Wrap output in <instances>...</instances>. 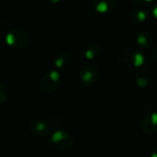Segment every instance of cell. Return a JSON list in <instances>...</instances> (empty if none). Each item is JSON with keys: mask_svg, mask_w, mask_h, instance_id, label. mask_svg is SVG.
<instances>
[{"mask_svg": "<svg viewBox=\"0 0 157 157\" xmlns=\"http://www.w3.org/2000/svg\"><path fill=\"white\" fill-rule=\"evenodd\" d=\"M145 62L144 52L137 46H128L124 48L118 59L117 67L120 73L129 75L135 73Z\"/></svg>", "mask_w": 157, "mask_h": 157, "instance_id": "obj_1", "label": "cell"}, {"mask_svg": "<svg viewBox=\"0 0 157 157\" xmlns=\"http://www.w3.org/2000/svg\"><path fill=\"white\" fill-rule=\"evenodd\" d=\"M155 71V63L151 60L145 61L144 63L134 74L135 84L141 88L146 87L151 83Z\"/></svg>", "mask_w": 157, "mask_h": 157, "instance_id": "obj_2", "label": "cell"}, {"mask_svg": "<svg viewBox=\"0 0 157 157\" xmlns=\"http://www.w3.org/2000/svg\"><path fill=\"white\" fill-rule=\"evenodd\" d=\"M51 144L54 149L61 152H65L73 148L75 140L69 132L63 130H57L52 134Z\"/></svg>", "mask_w": 157, "mask_h": 157, "instance_id": "obj_3", "label": "cell"}, {"mask_svg": "<svg viewBox=\"0 0 157 157\" xmlns=\"http://www.w3.org/2000/svg\"><path fill=\"white\" fill-rule=\"evenodd\" d=\"M6 44L16 50L24 49L30 43V36L23 29H13L6 35Z\"/></svg>", "mask_w": 157, "mask_h": 157, "instance_id": "obj_4", "label": "cell"}, {"mask_svg": "<svg viewBox=\"0 0 157 157\" xmlns=\"http://www.w3.org/2000/svg\"><path fill=\"white\" fill-rule=\"evenodd\" d=\"M99 77V70L98 68L91 63H86L82 64L79 70L78 78L80 83L85 86H94Z\"/></svg>", "mask_w": 157, "mask_h": 157, "instance_id": "obj_5", "label": "cell"}, {"mask_svg": "<svg viewBox=\"0 0 157 157\" xmlns=\"http://www.w3.org/2000/svg\"><path fill=\"white\" fill-rule=\"evenodd\" d=\"M61 76L57 70L51 69L44 73L40 80V86L46 93H52L60 86Z\"/></svg>", "mask_w": 157, "mask_h": 157, "instance_id": "obj_6", "label": "cell"}, {"mask_svg": "<svg viewBox=\"0 0 157 157\" xmlns=\"http://www.w3.org/2000/svg\"><path fill=\"white\" fill-rule=\"evenodd\" d=\"M142 132L146 136H153L157 133V112L149 110L142 121Z\"/></svg>", "mask_w": 157, "mask_h": 157, "instance_id": "obj_7", "label": "cell"}, {"mask_svg": "<svg viewBox=\"0 0 157 157\" xmlns=\"http://www.w3.org/2000/svg\"><path fill=\"white\" fill-rule=\"evenodd\" d=\"M29 132L36 136L44 137L47 136L51 132V126L50 124L42 119H32L27 125Z\"/></svg>", "mask_w": 157, "mask_h": 157, "instance_id": "obj_8", "label": "cell"}, {"mask_svg": "<svg viewBox=\"0 0 157 157\" xmlns=\"http://www.w3.org/2000/svg\"><path fill=\"white\" fill-rule=\"evenodd\" d=\"M136 42L141 49L148 50L151 48L154 42V37L151 31L148 29H142L136 35Z\"/></svg>", "mask_w": 157, "mask_h": 157, "instance_id": "obj_9", "label": "cell"}, {"mask_svg": "<svg viewBox=\"0 0 157 157\" xmlns=\"http://www.w3.org/2000/svg\"><path fill=\"white\" fill-rule=\"evenodd\" d=\"M148 17H149L148 12L144 7H139V6L132 9L129 15L130 20L132 23H137V24L145 22L148 19Z\"/></svg>", "mask_w": 157, "mask_h": 157, "instance_id": "obj_10", "label": "cell"}, {"mask_svg": "<svg viewBox=\"0 0 157 157\" xmlns=\"http://www.w3.org/2000/svg\"><path fill=\"white\" fill-rule=\"evenodd\" d=\"M116 7V2L112 0L98 1L95 3V8L99 13H109L114 10Z\"/></svg>", "mask_w": 157, "mask_h": 157, "instance_id": "obj_11", "label": "cell"}, {"mask_svg": "<svg viewBox=\"0 0 157 157\" xmlns=\"http://www.w3.org/2000/svg\"><path fill=\"white\" fill-rule=\"evenodd\" d=\"M73 62V56L70 53H62L54 59V65L58 68H66Z\"/></svg>", "mask_w": 157, "mask_h": 157, "instance_id": "obj_12", "label": "cell"}, {"mask_svg": "<svg viewBox=\"0 0 157 157\" xmlns=\"http://www.w3.org/2000/svg\"><path fill=\"white\" fill-rule=\"evenodd\" d=\"M100 52H101V48L99 44H98L97 42H92L87 45V47L85 50L84 54L86 59L93 60L100 54Z\"/></svg>", "mask_w": 157, "mask_h": 157, "instance_id": "obj_13", "label": "cell"}, {"mask_svg": "<svg viewBox=\"0 0 157 157\" xmlns=\"http://www.w3.org/2000/svg\"><path fill=\"white\" fill-rule=\"evenodd\" d=\"M62 123H63V121H62V118L59 115L53 114L52 116V118H51V125H50L51 128L56 129V131H57V129H59L61 127Z\"/></svg>", "mask_w": 157, "mask_h": 157, "instance_id": "obj_14", "label": "cell"}, {"mask_svg": "<svg viewBox=\"0 0 157 157\" xmlns=\"http://www.w3.org/2000/svg\"><path fill=\"white\" fill-rule=\"evenodd\" d=\"M7 98V92H6V86L0 83V105L4 104L6 102Z\"/></svg>", "mask_w": 157, "mask_h": 157, "instance_id": "obj_15", "label": "cell"}, {"mask_svg": "<svg viewBox=\"0 0 157 157\" xmlns=\"http://www.w3.org/2000/svg\"><path fill=\"white\" fill-rule=\"evenodd\" d=\"M150 58L152 62L157 63V44L155 45L154 47H152L151 51H150Z\"/></svg>", "mask_w": 157, "mask_h": 157, "instance_id": "obj_16", "label": "cell"}, {"mask_svg": "<svg viewBox=\"0 0 157 157\" xmlns=\"http://www.w3.org/2000/svg\"><path fill=\"white\" fill-rule=\"evenodd\" d=\"M153 1H147V0H140V1H133V4H135L136 6H138L139 7H145L147 6L149 4H152Z\"/></svg>", "mask_w": 157, "mask_h": 157, "instance_id": "obj_17", "label": "cell"}, {"mask_svg": "<svg viewBox=\"0 0 157 157\" xmlns=\"http://www.w3.org/2000/svg\"><path fill=\"white\" fill-rule=\"evenodd\" d=\"M152 14H153V16L157 19V2L155 4V6L152 8Z\"/></svg>", "mask_w": 157, "mask_h": 157, "instance_id": "obj_18", "label": "cell"}, {"mask_svg": "<svg viewBox=\"0 0 157 157\" xmlns=\"http://www.w3.org/2000/svg\"><path fill=\"white\" fill-rule=\"evenodd\" d=\"M146 157H157V150L156 151H153L151 152Z\"/></svg>", "mask_w": 157, "mask_h": 157, "instance_id": "obj_19", "label": "cell"}]
</instances>
